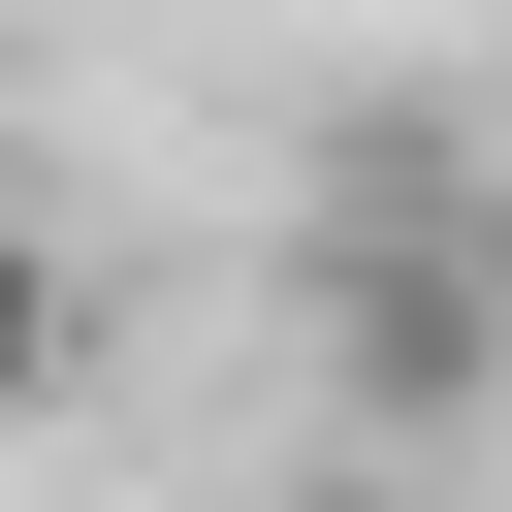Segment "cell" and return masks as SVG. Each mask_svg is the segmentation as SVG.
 Masks as SVG:
<instances>
[{
  "mask_svg": "<svg viewBox=\"0 0 512 512\" xmlns=\"http://www.w3.org/2000/svg\"><path fill=\"white\" fill-rule=\"evenodd\" d=\"M64 384V256H32V192H0V416Z\"/></svg>",
  "mask_w": 512,
  "mask_h": 512,
  "instance_id": "obj_1",
  "label": "cell"
}]
</instances>
